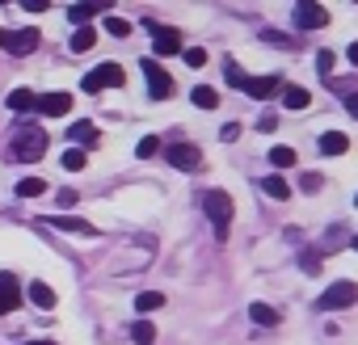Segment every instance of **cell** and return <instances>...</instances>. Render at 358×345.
Instances as JSON below:
<instances>
[{"label":"cell","instance_id":"cell-1","mask_svg":"<svg viewBox=\"0 0 358 345\" xmlns=\"http://www.w3.org/2000/svg\"><path fill=\"white\" fill-rule=\"evenodd\" d=\"M203 211H207V219H211V228H215V236L220 240H228V232H232V198L224 194V190H207L203 194Z\"/></svg>","mask_w":358,"mask_h":345},{"label":"cell","instance_id":"cell-2","mask_svg":"<svg viewBox=\"0 0 358 345\" xmlns=\"http://www.w3.org/2000/svg\"><path fill=\"white\" fill-rule=\"evenodd\" d=\"M43 152H47V135L38 126H22L17 139H13V147H9L13 160H43Z\"/></svg>","mask_w":358,"mask_h":345},{"label":"cell","instance_id":"cell-3","mask_svg":"<svg viewBox=\"0 0 358 345\" xmlns=\"http://www.w3.org/2000/svg\"><path fill=\"white\" fill-rule=\"evenodd\" d=\"M350 303H358V282H333V286L316 299L320 311H341V307H350Z\"/></svg>","mask_w":358,"mask_h":345},{"label":"cell","instance_id":"cell-4","mask_svg":"<svg viewBox=\"0 0 358 345\" xmlns=\"http://www.w3.org/2000/svg\"><path fill=\"white\" fill-rule=\"evenodd\" d=\"M106 85H110V89H122V85H127V76H122L118 64H97V68L85 76V93H97V89H106Z\"/></svg>","mask_w":358,"mask_h":345},{"label":"cell","instance_id":"cell-5","mask_svg":"<svg viewBox=\"0 0 358 345\" xmlns=\"http://www.w3.org/2000/svg\"><path fill=\"white\" fill-rule=\"evenodd\" d=\"M169 164L194 172V168H203V147L199 143H169Z\"/></svg>","mask_w":358,"mask_h":345},{"label":"cell","instance_id":"cell-6","mask_svg":"<svg viewBox=\"0 0 358 345\" xmlns=\"http://www.w3.org/2000/svg\"><path fill=\"white\" fill-rule=\"evenodd\" d=\"M143 76H148V93H152V101H164V97L173 93V76H169L156 59H143Z\"/></svg>","mask_w":358,"mask_h":345},{"label":"cell","instance_id":"cell-7","mask_svg":"<svg viewBox=\"0 0 358 345\" xmlns=\"http://www.w3.org/2000/svg\"><path fill=\"white\" fill-rule=\"evenodd\" d=\"M148 30H152V51L156 55H177V51H182V34H177V30H169V26H156V22H148Z\"/></svg>","mask_w":358,"mask_h":345},{"label":"cell","instance_id":"cell-8","mask_svg":"<svg viewBox=\"0 0 358 345\" xmlns=\"http://www.w3.org/2000/svg\"><path fill=\"white\" fill-rule=\"evenodd\" d=\"M68 110H76V105H72V93H38V114L64 118Z\"/></svg>","mask_w":358,"mask_h":345},{"label":"cell","instance_id":"cell-9","mask_svg":"<svg viewBox=\"0 0 358 345\" xmlns=\"http://www.w3.org/2000/svg\"><path fill=\"white\" fill-rule=\"evenodd\" d=\"M295 26H299V30H324V26H329L324 5H299V9H295Z\"/></svg>","mask_w":358,"mask_h":345},{"label":"cell","instance_id":"cell-10","mask_svg":"<svg viewBox=\"0 0 358 345\" xmlns=\"http://www.w3.org/2000/svg\"><path fill=\"white\" fill-rule=\"evenodd\" d=\"M38 43H43L38 30H17V34L5 38V51H9V55H30V51H38Z\"/></svg>","mask_w":358,"mask_h":345},{"label":"cell","instance_id":"cell-11","mask_svg":"<svg viewBox=\"0 0 358 345\" xmlns=\"http://www.w3.org/2000/svg\"><path fill=\"white\" fill-rule=\"evenodd\" d=\"M17 303H22L17 278L13 274H0V311H17Z\"/></svg>","mask_w":358,"mask_h":345},{"label":"cell","instance_id":"cell-12","mask_svg":"<svg viewBox=\"0 0 358 345\" xmlns=\"http://www.w3.org/2000/svg\"><path fill=\"white\" fill-rule=\"evenodd\" d=\"M43 223H47V228H59V232H80V236H93V223H85V219H76V215H47Z\"/></svg>","mask_w":358,"mask_h":345},{"label":"cell","instance_id":"cell-13","mask_svg":"<svg viewBox=\"0 0 358 345\" xmlns=\"http://www.w3.org/2000/svg\"><path fill=\"white\" fill-rule=\"evenodd\" d=\"M274 89H282L278 76H245V93L249 97H270Z\"/></svg>","mask_w":358,"mask_h":345},{"label":"cell","instance_id":"cell-14","mask_svg":"<svg viewBox=\"0 0 358 345\" xmlns=\"http://www.w3.org/2000/svg\"><path fill=\"white\" fill-rule=\"evenodd\" d=\"M9 110L13 114H34L38 110V93L34 89H13L9 93Z\"/></svg>","mask_w":358,"mask_h":345},{"label":"cell","instance_id":"cell-15","mask_svg":"<svg viewBox=\"0 0 358 345\" xmlns=\"http://www.w3.org/2000/svg\"><path fill=\"white\" fill-rule=\"evenodd\" d=\"M68 143H85V147H97V126H93L89 118L72 122V126H68Z\"/></svg>","mask_w":358,"mask_h":345},{"label":"cell","instance_id":"cell-16","mask_svg":"<svg viewBox=\"0 0 358 345\" xmlns=\"http://www.w3.org/2000/svg\"><path fill=\"white\" fill-rule=\"evenodd\" d=\"M320 152H324V156H345V152H350V135L324 131V135H320Z\"/></svg>","mask_w":358,"mask_h":345},{"label":"cell","instance_id":"cell-17","mask_svg":"<svg viewBox=\"0 0 358 345\" xmlns=\"http://www.w3.org/2000/svg\"><path fill=\"white\" fill-rule=\"evenodd\" d=\"M282 105H287V110H308V105H312V93L299 89V85H282Z\"/></svg>","mask_w":358,"mask_h":345},{"label":"cell","instance_id":"cell-18","mask_svg":"<svg viewBox=\"0 0 358 345\" xmlns=\"http://www.w3.org/2000/svg\"><path fill=\"white\" fill-rule=\"evenodd\" d=\"M93 43H97V30L93 26H80V30H72V55H85V51H93Z\"/></svg>","mask_w":358,"mask_h":345},{"label":"cell","instance_id":"cell-19","mask_svg":"<svg viewBox=\"0 0 358 345\" xmlns=\"http://www.w3.org/2000/svg\"><path fill=\"white\" fill-rule=\"evenodd\" d=\"M101 9H106V5H72V9H68V17H72V26L80 30V26H89Z\"/></svg>","mask_w":358,"mask_h":345},{"label":"cell","instance_id":"cell-20","mask_svg":"<svg viewBox=\"0 0 358 345\" xmlns=\"http://www.w3.org/2000/svg\"><path fill=\"white\" fill-rule=\"evenodd\" d=\"M249 316H253V324H262V328H270V324H278V320H282L270 303H249Z\"/></svg>","mask_w":358,"mask_h":345},{"label":"cell","instance_id":"cell-21","mask_svg":"<svg viewBox=\"0 0 358 345\" xmlns=\"http://www.w3.org/2000/svg\"><path fill=\"white\" fill-rule=\"evenodd\" d=\"M190 101H194L199 110H215V105H220V93H215L211 85H199V89L190 93Z\"/></svg>","mask_w":358,"mask_h":345},{"label":"cell","instance_id":"cell-22","mask_svg":"<svg viewBox=\"0 0 358 345\" xmlns=\"http://www.w3.org/2000/svg\"><path fill=\"white\" fill-rule=\"evenodd\" d=\"M30 299H34V307H55V291L47 286V282H30Z\"/></svg>","mask_w":358,"mask_h":345},{"label":"cell","instance_id":"cell-23","mask_svg":"<svg viewBox=\"0 0 358 345\" xmlns=\"http://www.w3.org/2000/svg\"><path fill=\"white\" fill-rule=\"evenodd\" d=\"M131 341H135V345H152V341H156V324H152V320H135V324H131Z\"/></svg>","mask_w":358,"mask_h":345},{"label":"cell","instance_id":"cell-24","mask_svg":"<svg viewBox=\"0 0 358 345\" xmlns=\"http://www.w3.org/2000/svg\"><path fill=\"white\" fill-rule=\"evenodd\" d=\"M38 194H47V182L43 177H22L17 182V198H38Z\"/></svg>","mask_w":358,"mask_h":345},{"label":"cell","instance_id":"cell-25","mask_svg":"<svg viewBox=\"0 0 358 345\" xmlns=\"http://www.w3.org/2000/svg\"><path fill=\"white\" fill-rule=\"evenodd\" d=\"M270 164H274V168H291V164H295V147H282V143L270 147Z\"/></svg>","mask_w":358,"mask_h":345},{"label":"cell","instance_id":"cell-26","mask_svg":"<svg viewBox=\"0 0 358 345\" xmlns=\"http://www.w3.org/2000/svg\"><path fill=\"white\" fill-rule=\"evenodd\" d=\"M156 307H164V295H160V291H143V295L135 299V311H156Z\"/></svg>","mask_w":358,"mask_h":345},{"label":"cell","instance_id":"cell-27","mask_svg":"<svg viewBox=\"0 0 358 345\" xmlns=\"http://www.w3.org/2000/svg\"><path fill=\"white\" fill-rule=\"evenodd\" d=\"M85 160H89V156H85V147H68V152H64V168H68V172L85 168Z\"/></svg>","mask_w":358,"mask_h":345},{"label":"cell","instance_id":"cell-28","mask_svg":"<svg viewBox=\"0 0 358 345\" xmlns=\"http://www.w3.org/2000/svg\"><path fill=\"white\" fill-rule=\"evenodd\" d=\"M262 190H266L270 198H287V194H291V186H287L282 177H266V182H262Z\"/></svg>","mask_w":358,"mask_h":345},{"label":"cell","instance_id":"cell-29","mask_svg":"<svg viewBox=\"0 0 358 345\" xmlns=\"http://www.w3.org/2000/svg\"><path fill=\"white\" fill-rule=\"evenodd\" d=\"M262 38H266V43H270V47H282V51H295V47H299V43H295V38H287V34H278V30H266V34H262Z\"/></svg>","mask_w":358,"mask_h":345},{"label":"cell","instance_id":"cell-30","mask_svg":"<svg viewBox=\"0 0 358 345\" xmlns=\"http://www.w3.org/2000/svg\"><path fill=\"white\" fill-rule=\"evenodd\" d=\"M299 270H303V274H320V253H316V249L299 253Z\"/></svg>","mask_w":358,"mask_h":345},{"label":"cell","instance_id":"cell-31","mask_svg":"<svg viewBox=\"0 0 358 345\" xmlns=\"http://www.w3.org/2000/svg\"><path fill=\"white\" fill-rule=\"evenodd\" d=\"M106 30H110L114 38H127V34H131V22H127V17H106Z\"/></svg>","mask_w":358,"mask_h":345},{"label":"cell","instance_id":"cell-32","mask_svg":"<svg viewBox=\"0 0 358 345\" xmlns=\"http://www.w3.org/2000/svg\"><path fill=\"white\" fill-rule=\"evenodd\" d=\"M320 186H324V177H320V172H303V177H299V190H303V194H316Z\"/></svg>","mask_w":358,"mask_h":345},{"label":"cell","instance_id":"cell-33","mask_svg":"<svg viewBox=\"0 0 358 345\" xmlns=\"http://www.w3.org/2000/svg\"><path fill=\"white\" fill-rule=\"evenodd\" d=\"M224 68H228V89H245V72L236 68V59H228Z\"/></svg>","mask_w":358,"mask_h":345},{"label":"cell","instance_id":"cell-34","mask_svg":"<svg viewBox=\"0 0 358 345\" xmlns=\"http://www.w3.org/2000/svg\"><path fill=\"white\" fill-rule=\"evenodd\" d=\"M182 55H186V64H190V68H203V64H207V51H203V47H186Z\"/></svg>","mask_w":358,"mask_h":345},{"label":"cell","instance_id":"cell-35","mask_svg":"<svg viewBox=\"0 0 358 345\" xmlns=\"http://www.w3.org/2000/svg\"><path fill=\"white\" fill-rule=\"evenodd\" d=\"M156 147H160V139H156V135H143V139H139V147H135V152H139V156H143V160H148V156H156Z\"/></svg>","mask_w":358,"mask_h":345},{"label":"cell","instance_id":"cell-36","mask_svg":"<svg viewBox=\"0 0 358 345\" xmlns=\"http://www.w3.org/2000/svg\"><path fill=\"white\" fill-rule=\"evenodd\" d=\"M333 64H337V59H333V51H320V55H316V72H320V76H329V72H333Z\"/></svg>","mask_w":358,"mask_h":345},{"label":"cell","instance_id":"cell-37","mask_svg":"<svg viewBox=\"0 0 358 345\" xmlns=\"http://www.w3.org/2000/svg\"><path fill=\"white\" fill-rule=\"evenodd\" d=\"M274 126H278V118H274V114H262V118H257V131H274Z\"/></svg>","mask_w":358,"mask_h":345},{"label":"cell","instance_id":"cell-38","mask_svg":"<svg viewBox=\"0 0 358 345\" xmlns=\"http://www.w3.org/2000/svg\"><path fill=\"white\" fill-rule=\"evenodd\" d=\"M59 207H76V190H59Z\"/></svg>","mask_w":358,"mask_h":345},{"label":"cell","instance_id":"cell-39","mask_svg":"<svg viewBox=\"0 0 358 345\" xmlns=\"http://www.w3.org/2000/svg\"><path fill=\"white\" fill-rule=\"evenodd\" d=\"M345 110H350V114L358 118V89H354V93H345Z\"/></svg>","mask_w":358,"mask_h":345},{"label":"cell","instance_id":"cell-40","mask_svg":"<svg viewBox=\"0 0 358 345\" xmlns=\"http://www.w3.org/2000/svg\"><path fill=\"white\" fill-rule=\"evenodd\" d=\"M345 59H350V64L358 68V43H350V47H345Z\"/></svg>","mask_w":358,"mask_h":345},{"label":"cell","instance_id":"cell-41","mask_svg":"<svg viewBox=\"0 0 358 345\" xmlns=\"http://www.w3.org/2000/svg\"><path fill=\"white\" fill-rule=\"evenodd\" d=\"M5 38H9V34H5V30H0V47H5Z\"/></svg>","mask_w":358,"mask_h":345},{"label":"cell","instance_id":"cell-42","mask_svg":"<svg viewBox=\"0 0 358 345\" xmlns=\"http://www.w3.org/2000/svg\"><path fill=\"white\" fill-rule=\"evenodd\" d=\"M350 244H354V249H358V236H354V240H350Z\"/></svg>","mask_w":358,"mask_h":345},{"label":"cell","instance_id":"cell-43","mask_svg":"<svg viewBox=\"0 0 358 345\" xmlns=\"http://www.w3.org/2000/svg\"><path fill=\"white\" fill-rule=\"evenodd\" d=\"M354 207H358V198H354Z\"/></svg>","mask_w":358,"mask_h":345}]
</instances>
